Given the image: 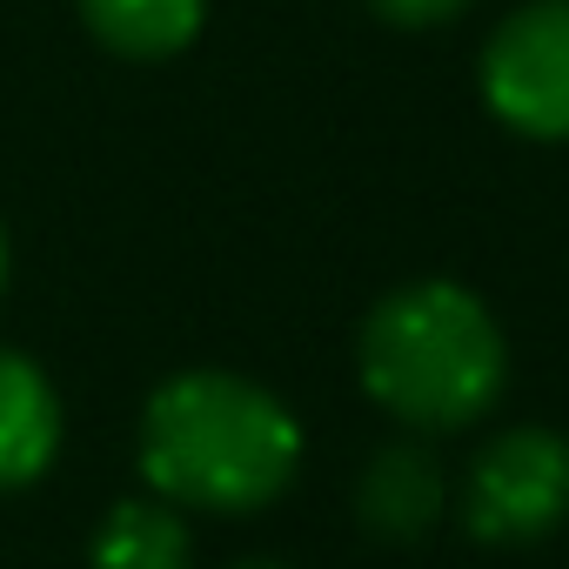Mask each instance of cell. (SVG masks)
<instances>
[{
  "label": "cell",
  "instance_id": "cell-7",
  "mask_svg": "<svg viewBox=\"0 0 569 569\" xmlns=\"http://www.w3.org/2000/svg\"><path fill=\"white\" fill-rule=\"evenodd\" d=\"M88 569H188V522L168 496L114 502L88 542Z\"/></svg>",
  "mask_w": 569,
  "mask_h": 569
},
{
  "label": "cell",
  "instance_id": "cell-8",
  "mask_svg": "<svg viewBox=\"0 0 569 569\" xmlns=\"http://www.w3.org/2000/svg\"><path fill=\"white\" fill-rule=\"evenodd\" d=\"M208 0H81V21L101 48L128 61H168L201 34Z\"/></svg>",
  "mask_w": 569,
  "mask_h": 569
},
{
  "label": "cell",
  "instance_id": "cell-6",
  "mask_svg": "<svg viewBox=\"0 0 569 569\" xmlns=\"http://www.w3.org/2000/svg\"><path fill=\"white\" fill-rule=\"evenodd\" d=\"M61 456V396L54 382L0 349V489H28L48 476V462Z\"/></svg>",
  "mask_w": 569,
  "mask_h": 569
},
{
  "label": "cell",
  "instance_id": "cell-3",
  "mask_svg": "<svg viewBox=\"0 0 569 569\" xmlns=\"http://www.w3.org/2000/svg\"><path fill=\"white\" fill-rule=\"evenodd\" d=\"M569 516V436L509 429L496 436L462 482V529L489 549L542 542Z\"/></svg>",
  "mask_w": 569,
  "mask_h": 569
},
{
  "label": "cell",
  "instance_id": "cell-2",
  "mask_svg": "<svg viewBox=\"0 0 569 569\" xmlns=\"http://www.w3.org/2000/svg\"><path fill=\"white\" fill-rule=\"evenodd\" d=\"M356 362L362 389L422 436L482 422L509 376L502 329L462 281H409L382 296L362 322Z\"/></svg>",
  "mask_w": 569,
  "mask_h": 569
},
{
  "label": "cell",
  "instance_id": "cell-10",
  "mask_svg": "<svg viewBox=\"0 0 569 569\" xmlns=\"http://www.w3.org/2000/svg\"><path fill=\"white\" fill-rule=\"evenodd\" d=\"M0 289H8V234H0Z\"/></svg>",
  "mask_w": 569,
  "mask_h": 569
},
{
  "label": "cell",
  "instance_id": "cell-4",
  "mask_svg": "<svg viewBox=\"0 0 569 569\" xmlns=\"http://www.w3.org/2000/svg\"><path fill=\"white\" fill-rule=\"evenodd\" d=\"M482 101L529 141H569V0H529L489 34Z\"/></svg>",
  "mask_w": 569,
  "mask_h": 569
},
{
  "label": "cell",
  "instance_id": "cell-1",
  "mask_svg": "<svg viewBox=\"0 0 569 569\" xmlns=\"http://www.w3.org/2000/svg\"><path fill=\"white\" fill-rule=\"evenodd\" d=\"M302 469V422L248 376L188 369L141 409V476L174 509L248 516L268 509Z\"/></svg>",
  "mask_w": 569,
  "mask_h": 569
},
{
  "label": "cell",
  "instance_id": "cell-11",
  "mask_svg": "<svg viewBox=\"0 0 569 569\" xmlns=\"http://www.w3.org/2000/svg\"><path fill=\"white\" fill-rule=\"evenodd\" d=\"M234 569H281V562H234Z\"/></svg>",
  "mask_w": 569,
  "mask_h": 569
},
{
  "label": "cell",
  "instance_id": "cell-9",
  "mask_svg": "<svg viewBox=\"0 0 569 569\" xmlns=\"http://www.w3.org/2000/svg\"><path fill=\"white\" fill-rule=\"evenodd\" d=\"M469 0H376V14L402 21V28H436V21H456Z\"/></svg>",
  "mask_w": 569,
  "mask_h": 569
},
{
  "label": "cell",
  "instance_id": "cell-5",
  "mask_svg": "<svg viewBox=\"0 0 569 569\" xmlns=\"http://www.w3.org/2000/svg\"><path fill=\"white\" fill-rule=\"evenodd\" d=\"M442 502H449V476H442L436 449H422V442L376 449L369 469H362V482H356V516H362V529L376 542H416V536H429L436 516H442Z\"/></svg>",
  "mask_w": 569,
  "mask_h": 569
}]
</instances>
